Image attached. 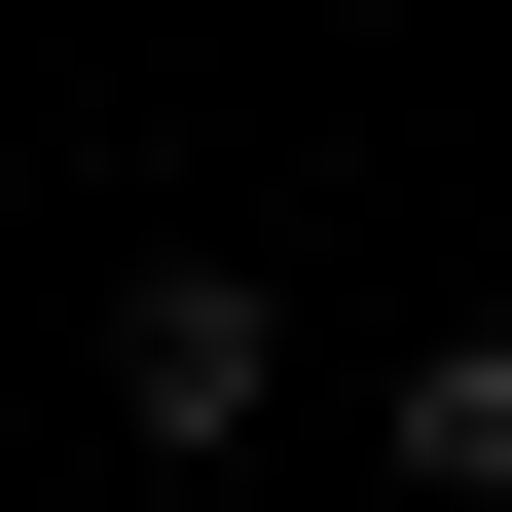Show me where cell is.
Masks as SVG:
<instances>
[{"label":"cell","mask_w":512,"mask_h":512,"mask_svg":"<svg viewBox=\"0 0 512 512\" xmlns=\"http://www.w3.org/2000/svg\"><path fill=\"white\" fill-rule=\"evenodd\" d=\"M256 403H293V293H256V256H147V293H110V439H147V476H256Z\"/></svg>","instance_id":"6da1fadb"},{"label":"cell","mask_w":512,"mask_h":512,"mask_svg":"<svg viewBox=\"0 0 512 512\" xmlns=\"http://www.w3.org/2000/svg\"><path fill=\"white\" fill-rule=\"evenodd\" d=\"M366 439H403V512H512V330H403Z\"/></svg>","instance_id":"7a4b0ae2"}]
</instances>
